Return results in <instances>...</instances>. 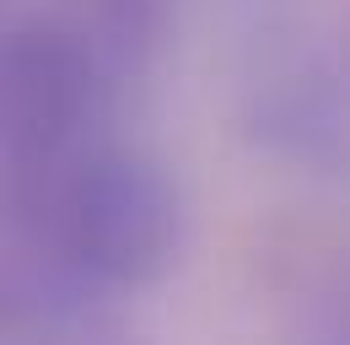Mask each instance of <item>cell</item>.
I'll use <instances>...</instances> for the list:
<instances>
[{
    "label": "cell",
    "instance_id": "2",
    "mask_svg": "<svg viewBox=\"0 0 350 345\" xmlns=\"http://www.w3.org/2000/svg\"><path fill=\"white\" fill-rule=\"evenodd\" d=\"M92 103V60L65 27H11L0 33V146L49 157L65 146Z\"/></svg>",
    "mask_w": 350,
    "mask_h": 345
},
{
    "label": "cell",
    "instance_id": "1",
    "mask_svg": "<svg viewBox=\"0 0 350 345\" xmlns=\"http://www.w3.org/2000/svg\"><path fill=\"white\" fill-rule=\"evenodd\" d=\"M65 248L103 281H157L178 248V189L140 151H92L59 189Z\"/></svg>",
    "mask_w": 350,
    "mask_h": 345
}]
</instances>
